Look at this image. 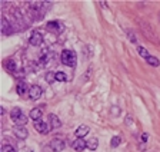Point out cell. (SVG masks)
Masks as SVG:
<instances>
[{
  "mask_svg": "<svg viewBox=\"0 0 160 152\" xmlns=\"http://www.w3.org/2000/svg\"><path fill=\"white\" fill-rule=\"evenodd\" d=\"M41 93H43V89L40 88L39 85H33V86H30V89H29V96H30V99H33V101L39 99L40 96H41Z\"/></svg>",
  "mask_w": 160,
  "mask_h": 152,
  "instance_id": "obj_5",
  "label": "cell"
},
{
  "mask_svg": "<svg viewBox=\"0 0 160 152\" xmlns=\"http://www.w3.org/2000/svg\"><path fill=\"white\" fill-rule=\"evenodd\" d=\"M89 131H90V128H89L87 125H80L79 128L76 129V132H75V134H76V136H77V138H84V136L89 134Z\"/></svg>",
  "mask_w": 160,
  "mask_h": 152,
  "instance_id": "obj_9",
  "label": "cell"
},
{
  "mask_svg": "<svg viewBox=\"0 0 160 152\" xmlns=\"http://www.w3.org/2000/svg\"><path fill=\"white\" fill-rule=\"evenodd\" d=\"M1 152H16V149L12 147V145H4L1 148Z\"/></svg>",
  "mask_w": 160,
  "mask_h": 152,
  "instance_id": "obj_23",
  "label": "cell"
},
{
  "mask_svg": "<svg viewBox=\"0 0 160 152\" xmlns=\"http://www.w3.org/2000/svg\"><path fill=\"white\" fill-rule=\"evenodd\" d=\"M16 92H17V95L23 96V95L27 92V85H26L24 82H19L17 86H16Z\"/></svg>",
  "mask_w": 160,
  "mask_h": 152,
  "instance_id": "obj_12",
  "label": "cell"
},
{
  "mask_svg": "<svg viewBox=\"0 0 160 152\" xmlns=\"http://www.w3.org/2000/svg\"><path fill=\"white\" fill-rule=\"evenodd\" d=\"M147 138H149L147 134H143V135H142V141H143V142H147Z\"/></svg>",
  "mask_w": 160,
  "mask_h": 152,
  "instance_id": "obj_24",
  "label": "cell"
},
{
  "mask_svg": "<svg viewBox=\"0 0 160 152\" xmlns=\"http://www.w3.org/2000/svg\"><path fill=\"white\" fill-rule=\"evenodd\" d=\"M97 147H99V141H97L96 138H93V139L87 141V149H90V151H96V149H97Z\"/></svg>",
  "mask_w": 160,
  "mask_h": 152,
  "instance_id": "obj_14",
  "label": "cell"
},
{
  "mask_svg": "<svg viewBox=\"0 0 160 152\" xmlns=\"http://www.w3.org/2000/svg\"><path fill=\"white\" fill-rule=\"evenodd\" d=\"M67 75L64 72H56V82H66Z\"/></svg>",
  "mask_w": 160,
  "mask_h": 152,
  "instance_id": "obj_19",
  "label": "cell"
},
{
  "mask_svg": "<svg viewBox=\"0 0 160 152\" xmlns=\"http://www.w3.org/2000/svg\"><path fill=\"white\" fill-rule=\"evenodd\" d=\"M120 142H121L120 136H113L112 141H110V147H112V148H117V147L120 145Z\"/></svg>",
  "mask_w": 160,
  "mask_h": 152,
  "instance_id": "obj_20",
  "label": "cell"
},
{
  "mask_svg": "<svg viewBox=\"0 0 160 152\" xmlns=\"http://www.w3.org/2000/svg\"><path fill=\"white\" fill-rule=\"evenodd\" d=\"M1 23H3V27H1V32H3L4 35H10L12 32H10L9 29H10L12 26L9 25V22H7V19H6V17H3V19H1Z\"/></svg>",
  "mask_w": 160,
  "mask_h": 152,
  "instance_id": "obj_13",
  "label": "cell"
},
{
  "mask_svg": "<svg viewBox=\"0 0 160 152\" xmlns=\"http://www.w3.org/2000/svg\"><path fill=\"white\" fill-rule=\"evenodd\" d=\"M33 125H35V129L39 132V134H41V135H46V134H49L50 132V125L49 123H46L44 121H41V119H37V121H35L33 122Z\"/></svg>",
  "mask_w": 160,
  "mask_h": 152,
  "instance_id": "obj_2",
  "label": "cell"
},
{
  "mask_svg": "<svg viewBox=\"0 0 160 152\" xmlns=\"http://www.w3.org/2000/svg\"><path fill=\"white\" fill-rule=\"evenodd\" d=\"M49 122H50V128L52 129H59L62 126V121L59 119V116L54 114L49 115Z\"/></svg>",
  "mask_w": 160,
  "mask_h": 152,
  "instance_id": "obj_7",
  "label": "cell"
},
{
  "mask_svg": "<svg viewBox=\"0 0 160 152\" xmlns=\"http://www.w3.org/2000/svg\"><path fill=\"white\" fill-rule=\"evenodd\" d=\"M60 60L64 66H69V68H75L76 66V62H77V56H76V52L72 50V49H64L60 55Z\"/></svg>",
  "mask_w": 160,
  "mask_h": 152,
  "instance_id": "obj_1",
  "label": "cell"
},
{
  "mask_svg": "<svg viewBox=\"0 0 160 152\" xmlns=\"http://www.w3.org/2000/svg\"><path fill=\"white\" fill-rule=\"evenodd\" d=\"M41 115H43V109H41V106H39V108L32 109V111H30V114H29V116H30V119L37 121V119L41 118Z\"/></svg>",
  "mask_w": 160,
  "mask_h": 152,
  "instance_id": "obj_10",
  "label": "cell"
},
{
  "mask_svg": "<svg viewBox=\"0 0 160 152\" xmlns=\"http://www.w3.org/2000/svg\"><path fill=\"white\" fill-rule=\"evenodd\" d=\"M4 66H6V69L9 71V72H16V62L14 60H6V63H4Z\"/></svg>",
  "mask_w": 160,
  "mask_h": 152,
  "instance_id": "obj_16",
  "label": "cell"
},
{
  "mask_svg": "<svg viewBox=\"0 0 160 152\" xmlns=\"http://www.w3.org/2000/svg\"><path fill=\"white\" fill-rule=\"evenodd\" d=\"M146 60H147V63H149L150 66H153V68H157V66H160V60L157 59V58L152 56V55H150V56H149Z\"/></svg>",
  "mask_w": 160,
  "mask_h": 152,
  "instance_id": "obj_15",
  "label": "cell"
},
{
  "mask_svg": "<svg viewBox=\"0 0 160 152\" xmlns=\"http://www.w3.org/2000/svg\"><path fill=\"white\" fill-rule=\"evenodd\" d=\"M47 63H49V56L43 55V56L40 58V66H44V65H47Z\"/></svg>",
  "mask_w": 160,
  "mask_h": 152,
  "instance_id": "obj_22",
  "label": "cell"
},
{
  "mask_svg": "<svg viewBox=\"0 0 160 152\" xmlns=\"http://www.w3.org/2000/svg\"><path fill=\"white\" fill-rule=\"evenodd\" d=\"M13 134H14V136H16L17 139H20V141H23V139H26V138L29 136V132H27V129H26L24 126H16V128L13 129Z\"/></svg>",
  "mask_w": 160,
  "mask_h": 152,
  "instance_id": "obj_4",
  "label": "cell"
},
{
  "mask_svg": "<svg viewBox=\"0 0 160 152\" xmlns=\"http://www.w3.org/2000/svg\"><path fill=\"white\" fill-rule=\"evenodd\" d=\"M44 79H46L47 83H53V82H56V72H47L46 76H44Z\"/></svg>",
  "mask_w": 160,
  "mask_h": 152,
  "instance_id": "obj_17",
  "label": "cell"
},
{
  "mask_svg": "<svg viewBox=\"0 0 160 152\" xmlns=\"http://www.w3.org/2000/svg\"><path fill=\"white\" fill-rule=\"evenodd\" d=\"M23 115V112H22V109L20 108H13L12 109V112H10V118H12V121L13 122H16V121H19L20 119V116Z\"/></svg>",
  "mask_w": 160,
  "mask_h": 152,
  "instance_id": "obj_11",
  "label": "cell"
},
{
  "mask_svg": "<svg viewBox=\"0 0 160 152\" xmlns=\"http://www.w3.org/2000/svg\"><path fill=\"white\" fill-rule=\"evenodd\" d=\"M137 52H139V55H140L142 58H144V59H147V58L150 56L149 52H147V49L143 47V46H137Z\"/></svg>",
  "mask_w": 160,
  "mask_h": 152,
  "instance_id": "obj_18",
  "label": "cell"
},
{
  "mask_svg": "<svg viewBox=\"0 0 160 152\" xmlns=\"http://www.w3.org/2000/svg\"><path fill=\"white\" fill-rule=\"evenodd\" d=\"M43 35L40 33V32H33L32 35H30V38H29V43L32 45V46H35V47H37V46H40L41 43H43Z\"/></svg>",
  "mask_w": 160,
  "mask_h": 152,
  "instance_id": "obj_3",
  "label": "cell"
},
{
  "mask_svg": "<svg viewBox=\"0 0 160 152\" xmlns=\"http://www.w3.org/2000/svg\"><path fill=\"white\" fill-rule=\"evenodd\" d=\"M73 148H75V151H77V152L84 151V149L87 148V141H84L83 138H77V139L73 142Z\"/></svg>",
  "mask_w": 160,
  "mask_h": 152,
  "instance_id": "obj_8",
  "label": "cell"
},
{
  "mask_svg": "<svg viewBox=\"0 0 160 152\" xmlns=\"http://www.w3.org/2000/svg\"><path fill=\"white\" fill-rule=\"evenodd\" d=\"M47 27H49V29H57V27H59L60 30H63V29H62V25H60L59 22H49V23H47Z\"/></svg>",
  "mask_w": 160,
  "mask_h": 152,
  "instance_id": "obj_21",
  "label": "cell"
},
{
  "mask_svg": "<svg viewBox=\"0 0 160 152\" xmlns=\"http://www.w3.org/2000/svg\"><path fill=\"white\" fill-rule=\"evenodd\" d=\"M64 141H62V139H53V141H50V148H52V151L53 152H62L64 149Z\"/></svg>",
  "mask_w": 160,
  "mask_h": 152,
  "instance_id": "obj_6",
  "label": "cell"
}]
</instances>
